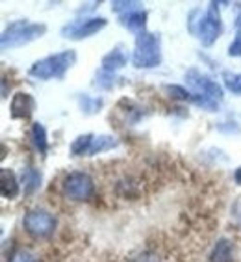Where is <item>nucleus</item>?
<instances>
[{"label":"nucleus","mask_w":241,"mask_h":262,"mask_svg":"<svg viewBox=\"0 0 241 262\" xmlns=\"http://www.w3.org/2000/svg\"><path fill=\"white\" fill-rule=\"evenodd\" d=\"M43 184V173L35 167H25L22 173H20V186H22V192L26 195H32L41 188Z\"/></svg>","instance_id":"15"},{"label":"nucleus","mask_w":241,"mask_h":262,"mask_svg":"<svg viewBox=\"0 0 241 262\" xmlns=\"http://www.w3.org/2000/svg\"><path fill=\"white\" fill-rule=\"evenodd\" d=\"M76 60H78L76 51L67 49V51L56 52V54L45 56V58L34 61L28 69V75L37 80H52V78L61 80L67 71L76 63Z\"/></svg>","instance_id":"3"},{"label":"nucleus","mask_w":241,"mask_h":262,"mask_svg":"<svg viewBox=\"0 0 241 262\" xmlns=\"http://www.w3.org/2000/svg\"><path fill=\"white\" fill-rule=\"evenodd\" d=\"M132 262H160V257L152 251H145V253H139L137 257L132 258Z\"/></svg>","instance_id":"25"},{"label":"nucleus","mask_w":241,"mask_h":262,"mask_svg":"<svg viewBox=\"0 0 241 262\" xmlns=\"http://www.w3.org/2000/svg\"><path fill=\"white\" fill-rule=\"evenodd\" d=\"M93 140H95V134H80L76 136L70 143V155L73 157H89V149L93 145Z\"/></svg>","instance_id":"18"},{"label":"nucleus","mask_w":241,"mask_h":262,"mask_svg":"<svg viewBox=\"0 0 241 262\" xmlns=\"http://www.w3.org/2000/svg\"><path fill=\"white\" fill-rule=\"evenodd\" d=\"M78 106H80V110L86 114V116H93V114H99L101 108L104 106V101H102L101 97H93V95H78Z\"/></svg>","instance_id":"20"},{"label":"nucleus","mask_w":241,"mask_h":262,"mask_svg":"<svg viewBox=\"0 0 241 262\" xmlns=\"http://www.w3.org/2000/svg\"><path fill=\"white\" fill-rule=\"evenodd\" d=\"M119 147V140L111 134H99L93 140V145L89 149V157H97V155H102V152L113 151Z\"/></svg>","instance_id":"16"},{"label":"nucleus","mask_w":241,"mask_h":262,"mask_svg":"<svg viewBox=\"0 0 241 262\" xmlns=\"http://www.w3.org/2000/svg\"><path fill=\"white\" fill-rule=\"evenodd\" d=\"M46 34L45 23H30L28 19L11 20L0 35V47L2 51H11L19 47L30 45L34 41L41 39Z\"/></svg>","instance_id":"2"},{"label":"nucleus","mask_w":241,"mask_h":262,"mask_svg":"<svg viewBox=\"0 0 241 262\" xmlns=\"http://www.w3.org/2000/svg\"><path fill=\"white\" fill-rule=\"evenodd\" d=\"M130 60L136 69H156V67H160L161 61H163L160 34L149 30L137 34Z\"/></svg>","instance_id":"4"},{"label":"nucleus","mask_w":241,"mask_h":262,"mask_svg":"<svg viewBox=\"0 0 241 262\" xmlns=\"http://www.w3.org/2000/svg\"><path fill=\"white\" fill-rule=\"evenodd\" d=\"M8 262H37V258H35V255H32L30 251H26V249H17Z\"/></svg>","instance_id":"24"},{"label":"nucleus","mask_w":241,"mask_h":262,"mask_svg":"<svg viewBox=\"0 0 241 262\" xmlns=\"http://www.w3.org/2000/svg\"><path fill=\"white\" fill-rule=\"evenodd\" d=\"M117 110L123 114V121L132 126L137 125V123L147 116V112L143 106H139L136 101H132V99H126V97L117 102Z\"/></svg>","instance_id":"11"},{"label":"nucleus","mask_w":241,"mask_h":262,"mask_svg":"<svg viewBox=\"0 0 241 262\" xmlns=\"http://www.w3.org/2000/svg\"><path fill=\"white\" fill-rule=\"evenodd\" d=\"M143 8V2H137V0H115L111 2V11L117 13V15H126L134 10H141Z\"/></svg>","instance_id":"21"},{"label":"nucleus","mask_w":241,"mask_h":262,"mask_svg":"<svg viewBox=\"0 0 241 262\" xmlns=\"http://www.w3.org/2000/svg\"><path fill=\"white\" fill-rule=\"evenodd\" d=\"M186 80L191 86V90H193V93L204 95L217 102H221L225 99V90H223L221 84L213 80V78H210L208 75H204V73H201L199 69H195V67L186 71Z\"/></svg>","instance_id":"8"},{"label":"nucleus","mask_w":241,"mask_h":262,"mask_svg":"<svg viewBox=\"0 0 241 262\" xmlns=\"http://www.w3.org/2000/svg\"><path fill=\"white\" fill-rule=\"evenodd\" d=\"M210 262H236V251H234V242L228 238L217 240L213 249L210 253Z\"/></svg>","instance_id":"14"},{"label":"nucleus","mask_w":241,"mask_h":262,"mask_svg":"<svg viewBox=\"0 0 241 262\" xmlns=\"http://www.w3.org/2000/svg\"><path fill=\"white\" fill-rule=\"evenodd\" d=\"M20 181L17 179V175L11 171L10 167H2L0 169V193L4 199L8 201H13L17 199L20 193Z\"/></svg>","instance_id":"10"},{"label":"nucleus","mask_w":241,"mask_h":262,"mask_svg":"<svg viewBox=\"0 0 241 262\" xmlns=\"http://www.w3.org/2000/svg\"><path fill=\"white\" fill-rule=\"evenodd\" d=\"M234 182H236L237 186H241V166L234 171Z\"/></svg>","instance_id":"26"},{"label":"nucleus","mask_w":241,"mask_h":262,"mask_svg":"<svg viewBox=\"0 0 241 262\" xmlns=\"http://www.w3.org/2000/svg\"><path fill=\"white\" fill-rule=\"evenodd\" d=\"M163 91H165V95L173 101H178V102H193L195 99V93L189 90H186L184 86H178V84H165L163 86Z\"/></svg>","instance_id":"19"},{"label":"nucleus","mask_w":241,"mask_h":262,"mask_svg":"<svg viewBox=\"0 0 241 262\" xmlns=\"http://www.w3.org/2000/svg\"><path fill=\"white\" fill-rule=\"evenodd\" d=\"M61 192L69 201H89L95 195V181L86 171H70L61 181Z\"/></svg>","instance_id":"5"},{"label":"nucleus","mask_w":241,"mask_h":262,"mask_svg":"<svg viewBox=\"0 0 241 262\" xmlns=\"http://www.w3.org/2000/svg\"><path fill=\"white\" fill-rule=\"evenodd\" d=\"M187 30L193 35H197V39L201 41L202 47L215 45V41L223 34V20H221V11H219V2H210L204 13L199 8L191 10L189 17H187Z\"/></svg>","instance_id":"1"},{"label":"nucleus","mask_w":241,"mask_h":262,"mask_svg":"<svg viewBox=\"0 0 241 262\" xmlns=\"http://www.w3.org/2000/svg\"><path fill=\"white\" fill-rule=\"evenodd\" d=\"M30 138L34 143L35 151L45 157L49 152V136H46V128L43 123H34L30 128Z\"/></svg>","instance_id":"17"},{"label":"nucleus","mask_w":241,"mask_h":262,"mask_svg":"<svg viewBox=\"0 0 241 262\" xmlns=\"http://www.w3.org/2000/svg\"><path fill=\"white\" fill-rule=\"evenodd\" d=\"M147 17H149V13L141 8V10H134V11H130V13H126V15H120L119 23H120V26H125L126 30L134 32V34L137 35L147 30Z\"/></svg>","instance_id":"13"},{"label":"nucleus","mask_w":241,"mask_h":262,"mask_svg":"<svg viewBox=\"0 0 241 262\" xmlns=\"http://www.w3.org/2000/svg\"><path fill=\"white\" fill-rule=\"evenodd\" d=\"M108 26V20L104 17H82V19H75L67 23L63 28H61V35L65 39H73V41H82L87 39L91 35L99 34L101 30H104Z\"/></svg>","instance_id":"7"},{"label":"nucleus","mask_w":241,"mask_h":262,"mask_svg":"<svg viewBox=\"0 0 241 262\" xmlns=\"http://www.w3.org/2000/svg\"><path fill=\"white\" fill-rule=\"evenodd\" d=\"M56 225H58V220H56L54 214H51L49 210H43V208L28 210L22 217V229L32 238H37V240L52 236L56 231Z\"/></svg>","instance_id":"6"},{"label":"nucleus","mask_w":241,"mask_h":262,"mask_svg":"<svg viewBox=\"0 0 241 262\" xmlns=\"http://www.w3.org/2000/svg\"><path fill=\"white\" fill-rule=\"evenodd\" d=\"M35 108H37V102H35L32 93H28V91H17L15 95L11 97L10 116L11 119L26 121V119H30L34 116Z\"/></svg>","instance_id":"9"},{"label":"nucleus","mask_w":241,"mask_h":262,"mask_svg":"<svg viewBox=\"0 0 241 262\" xmlns=\"http://www.w3.org/2000/svg\"><path fill=\"white\" fill-rule=\"evenodd\" d=\"M126 66H128V56H126V52L123 51V47L111 49L108 54L102 56V60H101V69L108 71V73H113V75Z\"/></svg>","instance_id":"12"},{"label":"nucleus","mask_w":241,"mask_h":262,"mask_svg":"<svg viewBox=\"0 0 241 262\" xmlns=\"http://www.w3.org/2000/svg\"><path fill=\"white\" fill-rule=\"evenodd\" d=\"M95 88H99V90L102 91H110L113 90V86H115V75L113 73H108V71H97L95 75Z\"/></svg>","instance_id":"22"},{"label":"nucleus","mask_w":241,"mask_h":262,"mask_svg":"<svg viewBox=\"0 0 241 262\" xmlns=\"http://www.w3.org/2000/svg\"><path fill=\"white\" fill-rule=\"evenodd\" d=\"M223 80L226 90L232 91L234 95H241V73H223Z\"/></svg>","instance_id":"23"}]
</instances>
